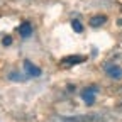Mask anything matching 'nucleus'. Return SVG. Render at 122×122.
Returning <instances> with one entry per match:
<instances>
[{
    "mask_svg": "<svg viewBox=\"0 0 122 122\" xmlns=\"http://www.w3.org/2000/svg\"><path fill=\"white\" fill-rule=\"evenodd\" d=\"M103 71L109 75L112 80H122V68L119 65H115V63H105Z\"/></svg>",
    "mask_w": 122,
    "mask_h": 122,
    "instance_id": "f257e3e1",
    "label": "nucleus"
},
{
    "mask_svg": "<svg viewBox=\"0 0 122 122\" xmlns=\"http://www.w3.org/2000/svg\"><path fill=\"white\" fill-rule=\"evenodd\" d=\"M97 88L95 86H88V88H83L81 90V100L86 103V105H92V103H95V97H97Z\"/></svg>",
    "mask_w": 122,
    "mask_h": 122,
    "instance_id": "f03ea898",
    "label": "nucleus"
},
{
    "mask_svg": "<svg viewBox=\"0 0 122 122\" xmlns=\"http://www.w3.org/2000/svg\"><path fill=\"white\" fill-rule=\"evenodd\" d=\"M24 73H25V76H29V78H37V76H41V68L39 66H36L34 63H30L29 59H25L24 61Z\"/></svg>",
    "mask_w": 122,
    "mask_h": 122,
    "instance_id": "7ed1b4c3",
    "label": "nucleus"
},
{
    "mask_svg": "<svg viewBox=\"0 0 122 122\" xmlns=\"http://www.w3.org/2000/svg\"><path fill=\"white\" fill-rule=\"evenodd\" d=\"M63 122H98L97 115H71V117H63Z\"/></svg>",
    "mask_w": 122,
    "mask_h": 122,
    "instance_id": "20e7f679",
    "label": "nucleus"
},
{
    "mask_svg": "<svg viewBox=\"0 0 122 122\" xmlns=\"http://www.w3.org/2000/svg\"><path fill=\"white\" fill-rule=\"evenodd\" d=\"M19 34L22 37H29L30 34H32V25H30L29 22H22L20 27H19Z\"/></svg>",
    "mask_w": 122,
    "mask_h": 122,
    "instance_id": "39448f33",
    "label": "nucleus"
},
{
    "mask_svg": "<svg viewBox=\"0 0 122 122\" xmlns=\"http://www.w3.org/2000/svg\"><path fill=\"white\" fill-rule=\"evenodd\" d=\"M107 22V17L105 15H93V17L90 19V25L92 27H100Z\"/></svg>",
    "mask_w": 122,
    "mask_h": 122,
    "instance_id": "423d86ee",
    "label": "nucleus"
},
{
    "mask_svg": "<svg viewBox=\"0 0 122 122\" xmlns=\"http://www.w3.org/2000/svg\"><path fill=\"white\" fill-rule=\"evenodd\" d=\"M83 61H85L83 56H66V58H63L65 65H78V63H83Z\"/></svg>",
    "mask_w": 122,
    "mask_h": 122,
    "instance_id": "0eeeda50",
    "label": "nucleus"
},
{
    "mask_svg": "<svg viewBox=\"0 0 122 122\" xmlns=\"http://www.w3.org/2000/svg\"><path fill=\"white\" fill-rule=\"evenodd\" d=\"M71 27H73L75 32H81V30H83V25H81L80 20H71Z\"/></svg>",
    "mask_w": 122,
    "mask_h": 122,
    "instance_id": "6e6552de",
    "label": "nucleus"
},
{
    "mask_svg": "<svg viewBox=\"0 0 122 122\" xmlns=\"http://www.w3.org/2000/svg\"><path fill=\"white\" fill-rule=\"evenodd\" d=\"M9 80H12V81H24L25 78H22L19 73H9Z\"/></svg>",
    "mask_w": 122,
    "mask_h": 122,
    "instance_id": "1a4fd4ad",
    "label": "nucleus"
},
{
    "mask_svg": "<svg viewBox=\"0 0 122 122\" xmlns=\"http://www.w3.org/2000/svg\"><path fill=\"white\" fill-rule=\"evenodd\" d=\"M2 44H4V46H10V44H12V37H10V36H5V37L2 39Z\"/></svg>",
    "mask_w": 122,
    "mask_h": 122,
    "instance_id": "9d476101",
    "label": "nucleus"
}]
</instances>
